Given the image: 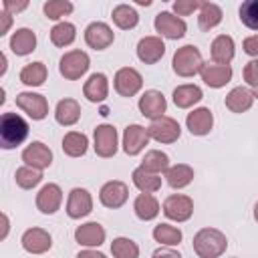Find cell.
Wrapping results in <instances>:
<instances>
[{
    "instance_id": "9c48e42d",
    "label": "cell",
    "mask_w": 258,
    "mask_h": 258,
    "mask_svg": "<svg viewBox=\"0 0 258 258\" xmlns=\"http://www.w3.org/2000/svg\"><path fill=\"white\" fill-rule=\"evenodd\" d=\"M149 139L157 141V143H175L181 135V127L173 117H159L155 121H151V125L147 127Z\"/></svg>"
},
{
    "instance_id": "ab89813d",
    "label": "cell",
    "mask_w": 258,
    "mask_h": 258,
    "mask_svg": "<svg viewBox=\"0 0 258 258\" xmlns=\"http://www.w3.org/2000/svg\"><path fill=\"white\" fill-rule=\"evenodd\" d=\"M111 254L113 258H139V246L131 238L119 236L111 242Z\"/></svg>"
},
{
    "instance_id": "e575fe53",
    "label": "cell",
    "mask_w": 258,
    "mask_h": 258,
    "mask_svg": "<svg viewBox=\"0 0 258 258\" xmlns=\"http://www.w3.org/2000/svg\"><path fill=\"white\" fill-rule=\"evenodd\" d=\"M75 38H77V28H75L73 22L62 20V22H56V24L50 28V42H52L54 46L64 48V46L73 44Z\"/></svg>"
},
{
    "instance_id": "83f0119b",
    "label": "cell",
    "mask_w": 258,
    "mask_h": 258,
    "mask_svg": "<svg viewBox=\"0 0 258 258\" xmlns=\"http://www.w3.org/2000/svg\"><path fill=\"white\" fill-rule=\"evenodd\" d=\"M159 202L153 194H139L133 202V212L139 220L143 222H149V220H155L157 214H159Z\"/></svg>"
},
{
    "instance_id": "c3c4849f",
    "label": "cell",
    "mask_w": 258,
    "mask_h": 258,
    "mask_svg": "<svg viewBox=\"0 0 258 258\" xmlns=\"http://www.w3.org/2000/svg\"><path fill=\"white\" fill-rule=\"evenodd\" d=\"M0 20H2V22H0V36H4V34L8 32L10 24H12V16H10L8 12L2 10V12H0Z\"/></svg>"
},
{
    "instance_id": "8fae6325",
    "label": "cell",
    "mask_w": 258,
    "mask_h": 258,
    "mask_svg": "<svg viewBox=\"0 0 258 258\" xmlns=\"http://www.w3.org/2000/svg\"><path fill=\"white\" fill-rule=\"evenodd\" d=\"M93 212V196L85 187H73L67 200V214L73 220H81Z\"/></svg>"
},
{
    "instance_id": "6da1fadb",
    "label": "cell",
    "mask_w": 258,
    "mask_h": 258,
    "mask_svg": "<svg viewBox=\"0 0 258 258\" xmlns=\"http://www.w3.org/2000/svg\"><path fill=\"white\" fill-rule=\"evenodd\" d=\"M28 137V123L18 113H2L0 117V147L2 149H14L24 143Z\"/></svg>"
},
{
    "instance_id": "60d3db41",
    "label": "cell",
    "mask_w": 258,
    "mask_h": 258,
    "mask_svg": "<svg viewBox=\"0 0 258 258\" xmlns=\"http://www.w3.org/2000/svg\"><path fill=\"white\" fill-rule=\"evenodd\" d=\"M240 20L246 28L250 30H258V0H246L240 4Z\"/></svg>"
},
{
    "instance_id": "836d02e7",
    "label": "cell",
    "mask_w": 258,
    "mask_h": 258,
    "mask_svg": "<svg viewBox=\"0 0 258 258\" xmlns=\"http://www.w3.org/2000/svg\"><path fill=\"white\" fill-rule=\"evenodd\" d=\"M111 18H113V22H115L121 30H131V28H135L137 22H139L137 10H135L133 6H129V4H117V6L113 8V12H111Z\"/></svg>"
},
{
    "instance_id": "7c38bea8",
    "label": "cell",
    "mask_w": 258,
    "mask_h": 258,
    "mask_svg": "<svg viewBox=\"0 0 258 258\" xmlns=\"http://www.w3.org/2000/svg\"><path fill=\"white\" fill-rule=\"evenodd\" d=\"M127 198H129V187L125 181H119V179H111L103 183V187L99 189V202L111 210L121 208L127 202Z\"/></svg>"
},
{
    "instance_id": "74e56055",
    "label": "cell",
    "mask_w": 258,
    "mask_h": 258,
    "mask_svg": "<svg viewBox=\"0 0 258 258\" xmlns=\"http://www.w3.org/2000/svg\"><path fill=\"white\" fill-rule=\"evenodd\" d=\"M181 238H183L181 230L171 224H157L153 228V240L159 242L161 246H177Z\"/></svg>"
},
{
    "instance_id": "f6af8a7d",
    "label": "cell",
    "mask_w": 258,
    "mask_h": 258,
    "mask_svg": "<svg viewBox=\"0 0 258 258\" xmlns=\"http://www.w3.org/2000/svg\"><path fill=\"white\" fill-rule=\"evenodd\" d=\"M242 48H244L246 54H250V56H258V32L252 34V36H248V38H244Z\"/></svg>"
},
{
    "instance_id": "9a60e30c",
    "label": "cell",
    "mask_w": 258,
    "mask_h": 258,
    "mask_svg": "<svg viewBox=\"0 0 258 258\" xmlns=\"http://www.w3.org/2000/svg\"><path fill=\"white\" fill-rule=\"evenodd\" d=\"M20 244L28 254H44L52 248V236L44 228H28L22 234Z\"/></svg>"
},
{
    "instance_id": "8992f818",
    "label": "cell",
    "mask_w": 258,
    "mask_h": 258,
    "mask_svg": "<svg viewBox=\"0 0 258 258\" xmlns=\"http://www.w3.org/2000/svg\"><path fill=\"white\" fill-rule=\"evenodd\" d=\"M14 101H16V107L24 111L32 121H42L48 115V101L40 93L24 91V93H18Z\"/></svg>"
},
{
    "instance_id": "277c9868",
    "label": "cell",
    "mask_w": 258,
    "mask_h": 258,
    "mask_svg": "<svg viewBox=\"0 0 258 258\" xmlns=\"http://www.w3.org/2000/svg\"><path fill=\"white\" fill-rule=\"evenodd\" d=\"M93 149L99 157L109 159L117 153L119 149V133L113 125L109 123H101L95 127L93 131Z\"/></svg>"
},
{
    "instance_id": "b9f144b4",
    "label": "cell",
    "mask_w": 258,
    "mask_h": 258,
    "mask_svg": "<svg viewBox=\"0 0 258 258\" xmlns=\"http://www.w3.org/2000/svg\"><path fill=\"white\" fill-rule=\"evenodd\" d=\"M42 10H44V16L48 20H58V18L73 12V2H69V0H48V2H44Z\"/></svg>"
},
{
    "instance_id": "f907efd6",
    "label": "cell",
    "mask_w": 258,
    "mask_h": 258,
    "mask_svg": "<svg viewBox=\"0 0 258 258\" xmlns=\"http://www.w3.org/2000/svg\"><path fill=\"white\" fill-rule=\"evenodd\" d=\"M0 62H2V67H0V77L6 73V54L4 52H0Z\"/></svg>"
},
{
    "instance_id": "3957f363",
    "label": "cell",
    "mask_w": 258,
    "mask_h": 258,
    "mask_svg": "<svg viewBox=\"0 0 258 258\" xmlns=\"http://www.w3.org/2000/svg\"><path fill=\"white\" fill-rule=\"evenodd\" d=\"M204 64H206L204 56H202L200 48L194 44L179 46L171 58V67H173V73L177 77H194V75L202 73Z\"/></svg>"
},
{
    "instance_id": "d6a6232c",
    "label": "cell",
    "mask_w": 258,
    "mask_h": 258,
    "mask_svg": "<svg viewBox=\"0 0 258 258\" xmlns=\"http://www.w3.org/2000/svg\"><path fill=\"white\" fill-rule=\"evenodd\" d=\"M89 149V139L81 131H69L62 137V151L69 157H83Z\"/></svg>"
},
{
    "instance_id": "7dc6e473",
    "label": "cell",
    "mask_w": 258,
    "mask_h": 258,
    "mask_svg": "<svg viewBox=\"0 0 258 258\" xmlns=\"http://www.w3.org/2000/svg\"><path fill=\"white\" fill-rule=\"evenodd\" d=\"M2 6H4V12H8V14L12 16V14H16V12L24 10V8L28 6V2H26V0H22V2H14V0H4V2H2Z\"/></svg>"
},
{
    "instance_id": "1f68e13d",
    "label": "cell",
    "mask_w": 258,
    "mask_h": 258,
    "mask_svg": "<svg viewBox=\"0 0 258 258\" xmlns=\"http://www.w3.org/2000/svg\"><path fill=\"white\" fill-rule=\"evenodd\" d=\"M46 77H48L46 64L40 62V60L28 62V64H24L22 71H20V83H24L26 87H40V85H44Z\"/></svg>"
},
{
    "instance_id": "484cf974",
    "label": "cell",
    "mask_w": 258,
    "mask_h": 258,
    "mask_svg": "<svg viewBox=\"0 0 258 258\" xmlns=\"http://www.w3.org/2000/svg\"><path fill=\"white\" fill-rule=\"evenodd\" d=\"M54 119L62 127H71L81 119V105L75 99H60L54 109Z\"/></svg>"
},
{
    "instance_id": "30bf717a",
    "label": "cell",
    "mask_w": 258,
    "mask_h": 258,
    "mask_svg": "<svg viewBox=\"0 0 258 258\" xmlns=\"http://www.w3.org/2000/svg\"><path fill=\"white\" fill-rule=\"evenodd\" d=\"M153 26L155 30L159 32V36H165V38H171V40H177V38H183L185 36V30H187V24L183 18L175 16L173 12H159L153 20Z\"/></svg>"
},
{
    "instance_id": "816d5d0a",
    "label": "cell",
    "mask_w": 258,
    "mask_h": 258,
    "mask_svg": "<svg viewBox=\"0 0 258 258\" xmlns=\"http://www.w3.org/2000/svg\"><path fill=\"white\" fill-rule=\"evenodd\" d=\"M137 4H141V6H149L151 0H137Z\"/></svg>"
},
{
    "instance_id": "603a6c76",
    "label": "cell",
    "mask_w": 258,
    "mask_h": 258,
    "mask_svg": "<svg viewBox=\"0 0 258 258\" xmlns=\"http://www.w3.org/2000/svg\"><path fill=\"white\" fill-rule=\"evenodd\" d=\"M202 81L212 89H222L232 81V67L230 64H204Z\"/></svg>"
},
{
    "instance_id": "2e32d148",
    "label": "cell",
    "mask_w": 258,
    "mask_h": 258,
    "mask_svg": "<svg viewBox=\"0 0 258 258\" xmlns=\"http://www.w3.org/2000/svg\"><path fill=\"white\" fill-rule=\"evenodd\" d=\"M22 161L24 165H30L34 169H46L52 163V151L42 141H32L22 149Z\"/></svg>"
},
{
    "instance_id": "d4e9b609",
    "label": "cell",
    "mask_w": 258,
    "mask_h": 258,
    "mask_svg": "<svg viewBox=\"0 0 258 258\" xmlns=\"http://www.w3.org/2000/svg\"><path fill=\"white\" fill-rule=\"evenodd\" d=\"M8 44L16 56H26L36 48V34L30 28H16L12 32Z\"/></svg>"
},
{
    "instance_id": "7402d4cb",
    "label": "cell",
    "mask_w": 258,
    "mask_h": 258,
    "mask_svg": "<svg viewBox=\"0 0 258 258\" xmlns=\"http://www.w3.org/2000/svg\"><path fill=\"white\" fill-rule=\"evenodd\" d=\"M83 95L91 103H103L109 95V79L105 73H93L85 85H83Z\"/></svg>"
},
{
    "instance_id": "681fc988",
    "label": "cell",
    "mask_w": 258,
    "mask_h": 258,
    "mask_svg": "<svg viewBox=\"0 0 258 258\" xmlns=\"http://www.w3.org/2000/svg\"><path fill=\"white\" fill-rule=\"evenodd\" d=\"M77 258H107L103 252H99V250H93V248H85V250H81L79 254H77Z\"/></svg>"
},
{
    "instance_id": "52a82bcc",
    "label": "cell",
    "mask_w": 258,
    "mask_h": 258,
    "mask_svg": "<svg viewBox=\"0 0 258 258\" xmlns=\"http://www.w3.org/2000/svg\"><path fill=\"white\" fill-rule=\"evenodd\" d=\"M113 87L121 97H135L143 87V77L133 67H121L113 77Z\"/></svg>"
},
{
    "instance_id": "ee69618b",
    "label": "cell",
    "mask_w": 258,
    "mask_h": 258,
    "mask_svg": "<svg viewBox=\"0 0 258 258\" xmlns=\"http://www.w3.org/2000/svg\"><path fill=\"white\" fill-rule=\"evenodd\" d=\"M242 75H244V81H246L250 87L258 89V58H252L250 62H246Z\"/></svg>"
},
{
    "instance_id": "5bb4252c",
    "label": "cell",
    "mask_w": 258,
    "mask_h": 258,
    "mask_svg": "<svg viewBox=\"0 0 258 258\" xmlns=\"http://www.w3.org/2000/svg\"><path fill=\"white\" fill-rule=\"evenodd\" d=\"M115 40V34H113V28L107 24V22H91L87 28H85V42L95 48V50H105L113 44Z\"/></svg>"
},
{
    "instance_id": "7a4b0ae2",
    "label": "cell",
    "mask_w": 258,
    "mask_h": 258,
    "mask_svg": "<svg viewBox=\"0 0 258 258\" xmlns=\"http://www.w3.org/2000/svg\"><path fill=\"white\" fill-rule=\"evenodd\" d=\"M228 248V238L218 228H202L194 236V252L200 258H220Z\"/></svg>"
},
{
    "instance_id": "44dd1931",
    "label": "cell",
    "mask_w": 258,
    "mask_h": 258,
    "mask_svg": "<svg viewBox=\"0 0 258 258\" xmlns=\"http://www.w3.org/2000/svg\"><path fill=\"white\" fill-rule=\"evenodd\" d=\"M185 127L191 135H198V137H204L212 131L214 127V115L208 107H198L194 109L191 113H187L185 117Z\"/></svg>"
},
{
    "instance_id": "8d00e7d4",
    "label": "cell",
    "mask_w": 258,
    "mask_h": 258,
    "mask_svg": "<svg viewBox=\"0 0 258 258\" xmlns=\"http://www.w3.org/2000/svg\"><path fill=\"white\" fill-rule=\"evenodd\" d=\"M139 167H143V169L159 175V173H165L169 169V157H167V153H163L159 149H149L145 153V157L141 159V165Z\"/></svg>"
},
{
    "instance_id": "4316f807",
    "label": "cell",
    "mask_w": 258,
    "mask_h": 258,
    "mask_svg": "<svg viewBox=\"0 0 258 258\" xmlns=\"http://www.w3.org/2000/svg\"><path fill=\"white\" fill-rule=\"evenodd\" d=\"M224 103H226V107H228L232 113H244V111H248V109L252 107L254 95H252V91L246 89V87H234V89L226 95Z\"/></svg>"
},
{
    "instance_id": "4dcf8cb0",
    "label": "cell",
    "mask_w": 258,
    "mask_h": 258,
    "mask_svg": "<svg viewBox=\"0 0 258 258\" xmlns=\"http://www.w3.org/2000/svg\"><path fill=\"white\" fill-rule=\"evenodd\" d=\"M131 179H133V185L141 194H155L161 187V177L157 173H151V171L143 169V167H135L133 173H131Z\"/></svg>"
},
{
    "instance_id": "4fadbf2b",
    "label": "cell",
    "mask_w": 258,
    "mask_h": 258,
    "mask_svg": "<svg viewBox=\"0 0 258 258\" xmlns=\"http://www.w3.org/2000/svg\"><path fill=\"white\" fill-rule=\"evenodd\" d=\"M137 107H139V113H141L143 117L155 121V119L163 117V113H165V109H167V101H165V97H163L161 91L149 89V91H145V93L139 97Z\"/></svg>"
},
{
    "instance_id": "ac0fdd59",
    "label": "cell",
    "mask_w": 258,
    "mask_h": 258,
    "mask_svg": "<svg viewBox=\"0 0 258 258\" xmlns=\"http://www.w3.org/2000/svg\"><path fill=\"white\" fill-rule=\"evenodd\" d=\"M165 54V42L161 36H143L137 42V58L145 64H155Z\"/></svg>"
},
{
    "instance_id": "ffe728a7",
    "label": "cell",
    "mask_w": 258,
    "mask_h": 258,
    "mask_svg": "<svg viewBox=\"0 0 258 258\" xmlns=\"http://www.w3.org/2000/svg\"><path fill=\"white\" fill-rule=\"evenodd\" d=\"M105 236H107V232L99 222H87V224L77 226V230H75L77 244L85 246V248H99L105 242Z\"/></svg>"
},
{
    "instance_id": "ba28073f",
    "label": "cell",
    "mask_w": 258,
    "mask_h": 258,
    "mask_svg": "<svg viewBox=\"0 0 258 258\" xmlns=\"http://www.w3.org/2000/svg\"><path fill=\"white\" fill-rule=\"evenodd\" d=\"M161 210H163L165 218H169L173 222H187L194 214V200L183 194H171L163 200Z\"/></svg>"
},
{
    "instance_id": "f35d334b",
    "label": "cell",
    "mask_w": 258,
    "mask_h": 258,
    "mask_svg": "<svg viewBox=\"0 0 258 258\" xmlns=\"http://www.w3.org/2000/svg\"><path fill=\"white\" fill-rule=\"evenodd\" d=\"M14 181L22 189H32L42 181V171L30 167V165H22L14 171Z\"/></svg>"
},
{
    "instance_id": "d590c367",
    "label": "cell",
    "mask_w": 258,
    "mask_h": 258,
    "mask_svg": "<svg viewBox=\"0 0 258 258\" xmlns=\"http://www.w3.org/2000/svg\"><path fill=\"white\" fill-rule=\"evenodd\" d=\"M222 8L214 2H204L202 8H200V14H198V24L202 30H212L216 28L220 22H222Z\"/></svg>"
},
{
    "instance_id": "f5cc1de1",
    "label": "cell",
    "mask_w": 258,
    "mask_h": 258,
    "mask_svg": "<svg viewBox=\"0 0 258 258\" xmlns=\"http://www.w3.org/2000/svg\"><path fill=\"white\" fill-rule=\"evenodd\" d=\"M254 220H256V222H258V202H256V204H254Z\"/></svg>"
},
{
    "instance_id": "e0dca14e",
    "label": "cell",
    "mask_w": 258,
    "mask_h": 258,
    "mask_svg": "<svg viewBox=\"0 0 258 258\" xmlns=\"http://www.w3.org/2000/svg\"><path fill=\"white\" fill-rule=\"evenodd\" d=\"M149 143V133L145 127L133 123V125H127L125 131H123V151L127 155H139L145 145Z\"/></svg>"
},
{
    "instance_id": "f546056e",
    "label": "cell",
    "mask_w": 258,
    "mask_h": 258,
    "mask_svg": "<svg viewBox=\"0 0 258 258\" xmlns=\"http://www.w3.org/2000/svg\"><path fill=\"white\" fill-rule=\"evenodd\" d=\"M163 175H165V181H167L169 187L181 189V187H185V185L191 183V179H194V167L187 165V163H175V165H169V169Z\"/></svg>"
},
{
    "instance_id": "d6986e66",
    "label": "cell",
    "mask_w": 258,
    "mask_h": 258,
    "mask_svg": "<svg viewBox=\"0 0 258 258\" xmlns=\"http://www.w3.org/2000/svg\"><path fill=\"white\" fill-rule=\"evenodd\" d=\"M62 189L58 183H44L36 194V208L42 214H54L60 210Z\"/></svg>"
},
{
    "instance_id": "5b68a950",
    "label": "cell",
    "mask_w": 258,
    "mask_h": 258,
    "mask_svg": "<svg viewBox=\"0 0 258 258\" xmlns=\"http://www.w3.org/2000/svg\"><path fill=\"white\" fill-rule=\"evenodd\" d=\"M89 67H91L89 54H87L85 50H79V48L64 52V54L60 56V60H58V71H60V75H62L67 81H77V79H81V77L89 71Z\"/></svg>"
},
{
    "instance_id": "cb8c5ba5",
    "label": "cell",
    "mask_w": 258,
    "mask_h": 258,
    "mask_svg": "<svg viewBox=\"0 0 258 258\" xmlns=\"http://www.w3.org/2000/svg\"><path fill=\"white\" fill-rule=\"evenodd\" d=\"M212 58L216 64H230L232 58H234V52H236V44H234V38L230 34H218L214 40H212Z\"/></svg>"
},
{
    "instance_id": "7bdbcfd3",
    "label": "cell",
    "mask_w": 258,
    "mask_h": 258,
    "mask_svg": "<svg viewBox=\"0 0 258 258\" xmlns=\"http://www.w3.org/2000/svg\"><path fill=\"white\" fill-rule=\"evenodd\" d=\"M202 4H204L202 0H175L173 2V12H175V16H189L196 10H200Z\"/></svg>"
},
{
    "instance_id": "bcb514c9",
    "label": "cell",
    "mask_w": 258,
    "mask_h": 258,
    "mask_svg": "<svg viewBox=\"0 0 258 258\" xmlns=\"http://www.w3.org/2000/svg\"><path fill=\"white\" fill-rule=\"evenodd\" d=\"M151 258H181V254L173 250L171 246H159L157 250H153Z\"/></svg>"
},
{
    "instance_id": "f1b7e54d",
    "label": "cell",
    "mask_w": 258,
    "mask_h": 258,
    "mask_svg": "<svg viewBox=\"0 0 258 258\" xmlns=\"http://www.w3.org/2000/svg\"><path fill=\"white\" fill-rule=\"evenodd\" d=\"M173 103H175V107H179V109H189V107H194L196 103H200L202 99H204V93H202V89L198 87V85H179V87H175L173 89Z\"/></svg>"
},
{
    "instance_id": "db71d44e",
    "label": "cell",
    "mask_w": 258,
    "mask_h": 258,
    "mask_svg": "<svg viewBox=\"0 0 258 258\" xmlns=\"http://www.w3.org/2000/svg\"><path fill=\"white\" fill-rule=\"evenodd\" d=\"M252 95H254V99H258V89H254V91H252Z\"/></svg>"
}]
</instances>
